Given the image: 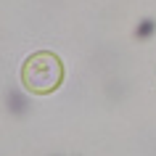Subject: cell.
Wrapping results in <instances>:
<instances>
[{"instance_id":"6da1fadb","label":"cell","mask_w":156,"mask_h":156,"mask_svg":"<svg viewBox=\"0 0 156 156\" xmlns=\"http://www.w3.org/2000/svg\"><path fill=\"white\" fill-rule=\"evenodd\" d=\"M21 80H24L27 90L37 93V95H48L61 85L64 66L53 53H34L27 58L24 69H21Z\"/></svg>"}]
</instances>
